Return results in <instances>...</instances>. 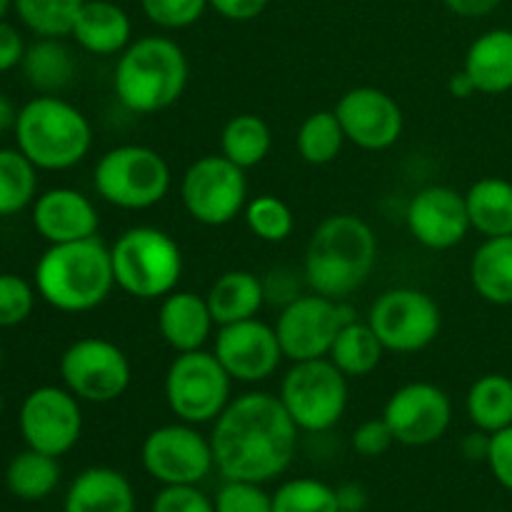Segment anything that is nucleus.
<instances>
[{
	"label": "nucleus",
	"instance_id": "1",
	"mask_svg": "<svg viewBox=\"0 0 512 512\" xmlns=\"http://www.w3.org/2000/svg\"><path fill=\"white\" fill-rule=\"evenodd\" d=\"M298 433L278 395H240L213 423L210 445L215 468L225 480L270 483L293 463Z\"/></svg>",
	"mask_w": 512,
	"mask_h": 512
},
{
	"label": "nucleus",
	"instance_id": "2",
	"mask_svg": "<svg viewBox=\"0 0 512 512\" xmlns=\"http://www.w3.org/2000/svg\"><path fill=\"white\" fill-rule=\"evenodd\" d=\"M378 263V238L353 213L328 215L313 230L305 248L303 275L313 293L348 300L363 288Z\"/></svg>",
	"mask_w": 512,
	"mask_h": 512
},
{
	"label": "nucleus",
	"instance_id": "3",
	"mask_svg": "<svg viewBox=\"0 0 512 512\" xmlns=\"http://www.w3.org/2000/svg\"><path fill=\"white\" fill-rule=\"evenodd\" d=\"M115 288L110 248L95 238L50 245L35 265V290L60 313H88Z\"/></svg>",
	"mask_w": 512,
	"mask_h": 512
},
{
	"label": "nucleus",
	"instance_id": "4",
	"mask_svg": "<svg viewBox=\"0 0 512 512\" xmlns=\"http://www.w3.org/2000/svg\"><path fill=\"white\" fill-rule=\"evenodd\" d=\"M190 65L183 48L165 35H145L120 53L113 90L130 113L153 115L180 100Z\"/></svg>",
	"mask_w": 512,
	"mask_h": 512
},
{
	"label": "nucleus",
	"instance_id": "5",
	"mask_svg": "<svg viewBox=\"0 0 512 512\" xmlns=\"http://www.w3.org/2000/svg\"><path fill=\"white\" fill-rule=\"evenodd\" d=\"M18 150L38 170H68L85 160L93 145L88 118L58 95H38L18 110Z\"/></svg>",
	"mask_w": 512,
	"mask_h": 512
},
{
	"label": "nucleus",
	"instance_id": "6",
	"mask_svg": "<svg viewBox=\"0 0 512 512\" xmlns=\"http://www.w3.org/2000/svg\"><path fill=\"white\" fill-rule=\"evenodd\" d=\"M115 285L138 300H163L183 275V250L165 230L135 225L110 245Z\"/></svg>",
	"mask_w": 512,
	"mask_h": 512
},
{
	"label": "nucleus",
	"instance_id": "7",
	"mask_svg": "<svg viewBox=\"0 0 512 512\" xmlns=\"http://www.w3.org/2000/svg\"><path fill=\"white\" fill-rule=\"evenodd\" d=\"M173 185L170 165L148 145H118L98 160L93 188L100 200L120 210H148L163 203Z\"/></svg>",
	"mask_w": 512,
	"mask_h": 512
},
{
	"label": "nucleus",
	"instance_id": "8",
	"mask_svg": "<svg viewBox=\"0 0 512 512\" xmlns=\"http://www.w3.org/2000/svg\"><path fill=\"white\" fill-rule=\"evenodd\" d=\"M278 398L298 430L325 433L348 408V378L330 358L303 360L285 373Z\"/></svg>",
	"mask_w": 512,
	"mask_h": 512
},
{
	"label": "nucleus",
	"instance_id": "9",
	"mask_svg": "<svg viewBox=\"0 0 512 512\" xmlns=\"http://www.w3.org/2000/svg\"><path fill=\"white\" fill-rule=\"evenodd\" d=\"M165 403L170 413L190 425L215 423L230 403L233 378L215 353L190 350L178 353L165 373Z\"/></svg>",
	"mask_w": 512,
	"mask_h": 512
},
{
	"label": "nucleus",
	"instance_id": "10",
	"mask_svg": "<svg viewBox=\"0 0 512 512\" xmlns=\"http://www.w3.org/2000/svg\"><path fill=\"white\" fill-rule=\"evenodd\" d=\"M180 200L195 223L208 228L233 223L248 205L245 170L230 163L225 155H203L183 173Z\"/></svg>",
	"mask_w": 512,
	"mask_h": 512
},
{
	"label": "nucleus",
	"instance_id": "11",
	"mask_svg": "<svg viewBox=\"0 0 512 512\" xmlns=\"http://www.w3.org/2000/svg\"><path fill=\"white\" fill-rule=\"evenodd\" d=\"M350 320H355V315L345 300L325 298L310 290L308 295H298L283 305L275 333L285 358L290 363H303L328 358L335 338Z\"/></svg>",
	"mask_w": 512,
	"mask_h": 512
},
{
	"label": "nucleus",
	"instance_id": "12",
	"mask_svg": "<svg viewBox=\"0 0 512 512\" xmlns=\"http://www.w3.org/2000/svg\"><path fill=\"white\" fill-rule=\"evenodd\" d=\"M60 378L80 403L105 405L123 398L133 368L123 350L105 338H80L60 355Z\"/></svg>",
	"mask_w": 512,
	"mask_h": 512
},
{
	"label": "nucleus",
	"instance_id": "13",
	"mask_svg": "<svg viewBox=\"0 0 512 512\" xmlns=\"http://www.w3.org/2000/svg\"><path fill=\"white\" fill-rule=\"evenodd\" d=\"M368 325L385 350L410 355L425 350L438 338L443 315L438 303L423 290L390 288L370 305Z\"/></svg>",
	"mask_w": 512,
	"mask_h": 512
},
{
	"label": "nucleus",
	"instance_id": "14",
	"mask_svg": "<svg viewBox=\"0 0 512 512\" xmlns=\"http://www.w3.org/2000/svg\"><path fill=\"white\" fill-rule=\"evenodd\" d=\"M140 460L145 473L160 485H198L215 468L210 438L183 420L150 430Z\"/></svg>",
	"mask_w": 512,
	"mask_h": 512
},
{
	"label": "nucleus",
	"instance_id": "15",
	"mask_svg": "<svg viewBox=\"0 0 512 512\" xmlns=\"http://www.w3.org/2000/svg\"><path fill=\"white\" fill-rule=\"evenodd\" d=\"M18 428L28 448L60 458L78 445L83 433L80 400L65 385L35 388L20 405Z\"/></svg>",
	"mask_w": 512,
	"mask_h": 512
},
{
	"label": "nucleus",
	"instance_id": "16",
	"mask_svg": "<svg viewBox=\"0 0 512 512\" xmlns=\"http://www.w3.org/2000/svg\"><path fill=\"white\" fill-rule=\"evenodd\" d=\"M383 418L393 430L395 443L425 448L438 443L448 433L453 423V403L443 388L418 380L390 395L383 408Z\"/></svg>",
	"mask_w": 512,
	"mask_h": 512
},
{
	"label": "nucleus",
	"instance_id": "17",
	"mask_svg": "<svg viewBox=\"0 0 512 512\" xmlns=\"http://www.w3.org/2000/svg\"><path fill=\"white\" fill-rule=\"evenodd\" d=\"M215 358L233 378V383H263L273 378L285 358L275 325L258 318L220 325L215 335Z\"/></svg>",
	"mask_w": 512,
	"mask_h": 512
},
{
	"label": "nucleus",
	"instance_id": "18",
	"mask_svg": "<svg viewBox=\"0 0 512 512\" xmlns=\"http://www.w3.org/2000/svg\"><path fill=\"white\" fill-rule=\"evenodd\" d=\"M335 115L343 125L345 140L370 153L393 148L403 135L405 118L398 100L370 85L348 90L335 105Z\"/></svg>",
	"mask_w": 512,
	"mask_h": 512
},
{
	"label": "nucleus",
	"instance_id": "19",
	"mask_svg": "<svg viewBox=\"0 0 512 512\" xmlns=\"http://www.w3.org/2000/svg\"><path fill=\"white\" fill-rule=\"evenodd\" d=\"M410 235L428 250H450L473 230L465 193L450 185H428L410 198L405 210Z\"/></svg>",
	"mask_w": 512,
	"mask_h": 512
},
{
	"label": "nucleus",
	"instance_id": "20",
	"mask_svg": "<svg viewBox=\"0 0 512 512\" xmlns=\"http://www.w3.org/2000/svg\"><path fill=\"white\" fill-rule=\"evenodd\" d=\"M33 225L50 245L95 238L100 215L93 200L73 188H50L33 203Z\"/></svg>",
	"mask_w": 512,
	"mask_h": 512
},
{
	"label": "nucleus",
	"instance_id": "21",
	"mask_svg": "<svg viewBox=\"0 0 512 512\" xmlns=\"http://www.w3.org/2000/svg\"><path fill=\"white\" fill-rule=\"evenodd\" d=\"M213 313L208 308V300L200 298L190 290H173L160 300L158 310V330L160 338L175 353H190V350H203L213 333Z\"/></svg>",
	"mask_w": 512,
	"mask_h": 512
},
{
	"label": "nucleus",
	"instance_id": "22",
	"mask_svg": "<svg viewBox=\"0 0 512 512\" xmlns=\"http://www.w3.org/2000/svg\"><path fill=\"white\" fill-rule=\"evenodd\" d=\"M63 512H135V490L120 470L93 465L70 483Z\"/></svg>",
	"mask_w": 512,
	"mask_h": 512
},
{
	"label": "nucleus",
	"instance_id": "23",
	"mask_svg": "<svg viewBox=\"0 0 512 512\" xmlns=\"http://www.w3.org/2000/svg\"><path fill=\"white\" fill-rule=\"evenodd\" d=\"M75 43L93 55H120L133 43V23L130 15L110 0H85L75 18Z\"/></svg>",
	"mask_w": 512,
	"mask_h": 512
},
{
	"label": "nucleus",
	"instance_id": "24",
	"mask_svg": "<svg viewBox=\"0 0 512 512\" xmlns=\"http://www.w3.org/2000/svg\"><path fill=\"white\" fill-rule=\"evenodd\" d=\"M483 95H503L512 90V30L495 28L470 43L463 63Z\"/></svg>",
	"mask_w": 512,
	"mask_h": 512
},
{
	"label": "nucleus",
	"instance_id": "25",
	"mask_svg": "<svg viewBox=\"0 0 512 512\" xmlns=\"http://www.w3.org/2000/svg\"><path fill=\"white\" fill-rule=\"evenodd\" d=\"M205 300L218 328L258 318L260 308L265 305L263 278L250 270H228L210 285Z\"/></svg>",
	"mask_w": 512,
	"mask_h": 512
},
{
	"label": "nucleus",
	"instance_id": "26",
	"mask_svg": "<svg viewBox=\"0 0 512 512\" xmlns=\"http://www.w3.org/2000/svg\"><path fill=\"white\" fill-rule=\"evenodd\" d=\"M475 293L493 305H512V235L485 238L470 260Z\"/></svg>",
	"mask_w": 512,
	"mask_h": 512
},
{
	"label": "nucleus",
	"instance_id": "27",
	"mask_svg": "<svg viewBox=\"0 0 512 512\" xmlns=\"http://www.w3.org/2000/svg\"><path fill=\"white\" fill-rule=\"evenodd\" d=\"M470 225L483 238L512 235V183L505 178H480L465 193Z\"/></svg>",
	"mask_w": 512,
	"mask_h": 512
},
{
	"label": "nucleus",
	"instance_id": "28",
	"mask_svg": "<svg viewBox=\"0 0 512 512\" xmlns=\"http://www.w3.org/2000/svg\"><path fill=\"white\" fill-rule=\"evenodd\" d=\"M25 80L40 95H55L68 88L75 78V58L60 38H38L25 48L23 55Z\"/></svg>",
	"mask_w": 512,
	"mask_h": 512
},
{
	"label": "nucleus",
	"instance_id": "29",
	"mask_svg": "<svg viewBox=\"0 0 512 512\" xmlns=\"http://www.w3.org/2000/svg\"><path fill=\"white\" fill-rule=\"evenodd\" d=\"M470 423L483 433H498L512 425V378L503 373L480 375L465 398Z\"/></svg>",
	"mask_w": 512,
	"mask_h": 512
},
{
	"label": "nucleus",
	"instance_id": "30",
	"mask_svg": "<svg viewBox=\"0 0 512 512\" xmlns=\"http://www.w3.org/2000/svg\"><path fill=\"white\" fill-rule=\"evenodd\" d=\"M383 353V343H380L375 330L368 325V320L365 323L350 320L348 325H343L338 338H335L328 358L333 360V365L345 378H365V375H370L378 368Z\"/></svg>",
	"mask_w": 512,
	"mask_h": 512
},
{
	"label": "nucleus",
	"instance_id": "31",
	"mask_svg": "<svg viewBox=\"0 0 512 512\" xmlns=\"http://www.w3.org/2000/svg\"><path fill=\"white\" fill-rule=\"evenodd\" d=\"M270 148H273V133L268 123L253 113L233 115L220 133V155L243 170L263 163Z\"/></svg>",
	"mask_w": 512,
	"mask_h": 512
},
{
	"label": "nucleus",
	"instance_id": "32",
	"mask_svg": "<svg viewBox=\"0 0 512 512\" xmlns=\"http://www.w3.org/2000/svg\"><path fill=\"white\" fill-rule=\"evenodd\" d=\"M60 465L53 455L38 453L33 448H25L23 453L10 460L5 470V485L10 493L20 500H43L58 488Z\"/></svg>",
	"mask_w": 512,
	"mask_h": 512
},
{
	"label": "nucleus",
	"instance_id": "33",
	"mask_svg": "<svg viewBox=\"0 0 512 512\" xmlns=\"http://www.w3.org/2000/svg\"><path fill=\"white\" fill-rule=\"evenodd\" d=\"M38 198V168L18 148H0V218L18 215Z\"/></svg>",
	"mask_w": 512,
	"mask_h": 512
},
{
	"label": "nucleus",
	"instance_id": "34",
	"mask_svg": "<svg viewBox=\"0 0 512 512\" xmlns=\"http://www.w3.org/2000/svg\"><path fill=\"white\" fill-rule=\"evenodd\" d=\"M348 143L335 110H318L308 115L298 128V153L310 165H328L340 155L343 145Z\"/></svg>",
	"mask_w": 512,
	"mask_h": 512
},
{
	"label": "nucleus",
	"instance_id": "35",
	"mask_svg": "<svg viewBox=\"0 0 512 512\" xmlns=\"http://www.w3.org/2000/svg\"><path fill=\"white\" fill-rule=\"evenodd\" d=\"M85 0H13L20 23L38 38H65Z\"/></svg>",
	"mask_w": 512,
	"mask_h": 512
},
{
	"label": "nucleus",
	"instance_id": "36",
	"mask_svg": "<svg viewBox=\"0 0 512 512\" xmlns=\"http://www.w3.org/2000/svg\"><path fill=\"white\" fill-rule=\"evenodd\" d=\"M273 512H340L338 495L323 480H285L273 493Z\"/></svg>",
	"mask_w": 512,
	"mask_h": 512
},
{
	"label": "nucleus",
	"instance_id": "37",
	"mask_svg": "<svg viewBox=\"0 0 512 512\" xmlns=\"http://www.w3.org/2000/svg\"><path fill=\"white\" fill-rule=\"evenodd\" d=\"M243 213L250 233L258 240H263V243H285L293 235V210L288 208V203L275 198V195L265 193L248 200Z\"/></svg>",
	"mask_w": 512,
	"mask_h": 512
},
{
	"label": "nucleus",
	"instance_id": "38",
	"mask_svg": "<svg viewBox=\"0 0 512 512\" xmlns=\"http://www.w3.org/2000/svg\"><path fill=\"white\" fill-rule=\"evenodd\" d=\"M145 18L163 30L190 28L210 8L208 0H140Z\"/></svg>",
	"mask_w": 512,
	"mask_h": 512
},
{
	"label": "nucleus",
	"instance_id": "39",
	"mask_svg": "<svg viewBox=\"0 0 512 512\" xmlns=\"http://www.w3.org/2000/svg\"><path fill=\"white\" fill-rule=\"evenodd\" d=\"M35 293L38 290L20 275L0 273V328L25 323L35 308Z\"/></svg>",
	"mask_w": 512,
	"mask_h": 512
},
{
	"label": "nucleus",
	"instance_id": "40",
	"mask_svg": "<svg viewBox=\"0 0 512 512\" xmlns=\"http://www.w3.org/2000/svg\"><path fill=\"white\" fill-rule=\"evenodd\" d=\"M215 512H273V495L260 483L225 480L215 495Z\"/></svg>",
	"mask_w": 512,
	"mask_h": 512
},
{
	"label": "nucleus",
	"instance_id": "41",
	"mask_svg": "<svg viewBox=\"0 0 512 512\" xmlns=\"http://www.w3.org/2000/svg\"><path fill=\"white\" fill-rule=\"evenodd\" d=\"M150 512H215V500H210L198 485H163L153 498Z\"/></svg>",
	"mask_w": 512,
	"mask_h": 512
},
{
	"label": "nucleus",
	"instance_id": "42",
	"mask_svg": "<svg viewBox=\"0 0 512 512\" xmlns=\"http://www.w3.org/2000/svg\"><path fill=\"white\" fill-rule=\"evenodd\" d=\"M395 443V435L390 430V425L385 423V418H373L360 423L358 428L350 435V445L358 455L363 458H378V455L388 453Z\"/></svg>",
	"mask_w": 512,
	"mask_h": 512
},
{
	"label": "nucleus",
	"instance_id": "43",
	"mask_svg": "<svg viewBox=\"0 0 512 512\" xmlns=\"http://www.w3.org/2000/svg\"><path fill=\"white\" fill-rule=\"evenodd\" d=\"M485 463H488L493 478L512 493V425L490 435V450Z\"/></svg>",
	"mask_w": 512,
	"mask_h": 512
},
{
	"label": "nucleus",
	"instance_id": "44",
	"mask_svg": "<svg viewBox=\"0 0 512 512\" xmlns=\"http://www.w3.org/2000/svg\"><path fill=\"white\" fill-rule=\"evenodd\" d=\"M208 5L220 18L233 20V23H248V20L263 15L268 0H208Z\"/></svg>",
	"mask_w": 512,
	"mask_h": 512
},
{
	"label": "nucleus",
	"instance_id": "45",
	"mask_svg": "<svg viewBox=\"0 0 512 512\" xmlns=\"http://www.w3.org/2000/svg\"><path fill=\"white\" fill-rule=\"evenodd\" d=\"M25 40L10 23L0 20V73L13 70L15 65L23 63Z\"/></svg>",
	"mask_w": 512,
	"mask_h": 512
},
{
	"label": "nucleus",
	"instance_id": "46",
	"mask_svg": "<svg viewBox=\"0 0 512 512\" xmlns=\"http://www.w3.org/2000/svg\"><path fill=\"white\" fill-rule=\"evenodd\" d=\"M443 3L460 18H488L503 5V0H443Z\"/></svg>",
	"mask_w": 512,
	"mask_h": 512
},
{
	"label": "nucleus",
	"instance_id": "47",
	"mask_svg": "<svg viewBox=\"0 0 512 512\" xmlns=\"http://www.w3.org/2000/svg\"><path fill=\"white\" fill-rule=\"evenodd\" d=\"M340 512H363L368 505V490L360 483H343L335 488Z\"/></svg>",
	"mask_w": 512,
	"mask_h": 512
},
{
	"label": "nucleus",
	"instance_id": "48",
	"mask_svg": "<svg viewBox=\"0 0 512 512\" xmlns=\"http://www.w3.org/2000/svg\"><path fill=\"white\" fill-rule=\"evenodd\" d=\"M460 450H463V455L470 460V463H478V460H488L490 433H483V430L475 428V433L465 435Z\"/></svg>",
	"mask_w": 512,
	"mask_h": 512
},
{
	"label": "nucleus",
	"instance_id": "49",
	"mask_svg": "<svg viewBox=\"0 0 512 512\" xmlns=\"http://www.w3.org/2000/svg\"><path fill=\"white\" fill-rule=\"evenodd\" d=\"M448 90H450V95L458 100H468V98H473V95H478V88H475L473 78H470L465 70H458V73L450 75Z\"/></svg>",
	"mask_w": 512,
	"mask_h": 512
},
{
	"label": "nucleus",
	"instance_id": "50",
	"mask_svg": "<svg viewBox=\"0 0 512 512\" xmlns=\"http://www.w3.org/2000/svg\"><path fill=\"white\" fill-rule=\"evenodd\" d=\"M15 120H18V110H15V105L0 93V135L8 133L10 128H15Z\"/></svg>",
	"mask_w": 512,
	"mask_h": 512
},
{
	"label": "nucleus",
	"instance_id": "51",
	"mask_svg": "<svg viewBox=\"0 0 512 512\" xmlns=\"http://www.w3.org/2000/svg\"><path fill=\"white\" fill-rule=\"evenodd\" d=\"M10 5H13V0H0V20L5 18V13H8Z\"/></svg>",
	"mask_w": 512,
	"mask_h": 512
},
{
	"label": "nucleus",
	"instance_id": "52",
	"mask_svg": "<svg viewBox=\"0 0 512 512\" xmlns=\"http://www.w3.org/2000/svg\"><path fill=\"white\" fill-rule=\"evenodd\" d=\"M3 408H5V403H3V395H0V415H3Z\"/></svg>",
	"mask_w": 512,
	"mask_h": 512
},
{
	"label": "nucleus",
	"instance_id": "53",
	"mask_svg": "<svg viewBox=\"0 0 512 512\" xmlns=\"http://www.w3.org/2000/svg\"><path fill=\"white\" fill-rule=\"evenodd\" d=\"M0 370H3V348H0Z\"/></svg>",
	"mask_w": 512,
	"mask_h": 512
}]
</instances>
